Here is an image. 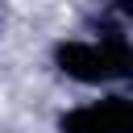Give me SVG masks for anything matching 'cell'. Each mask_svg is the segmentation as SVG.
Wrapping results in <instances>:
<instances>
[{"label":"cell","instance_id":"cell-2","mask_svg":"<svg viewBox=\"0 0 133 133\" xmlns=\"http://www.w3.org/2000/svg\"><path fill=\"white\" fill-rule=\"evenodd\" d=\"M129 125H133V112H129L125 96H104L96 104L71 108L58 121L62 133H129Z\"/></svg>","mask_w":133,"mask_h":133},{"label":"cell","instance_id":"cell-1","mask_svg":"<svg viewBox=\"0 0 133 133\" xmlns=\"http://www.w3.org/2000/svg\"><path fill=\"white\" fill-rule=\"evenodd\" d=\"M125 66H129V50L121 42H66V46H58V71L79 83L121 79Z\"/></svg>","mask_w":133,"mask_h":133}]
</instances>
